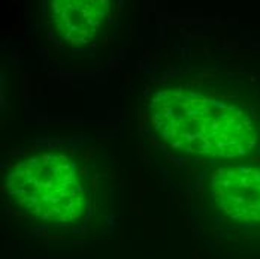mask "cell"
I'll use <instances>...</instances> for the list:
<instances>
[{
    "label": "cell",
    "instance_id": "cell-1",
    "mask_svg": "<svg viewBox=\"0 0 260 259\" xmlns=\"http://www.w3.org/2000/svg\"><path fill=\"white\" fill-rule=\"evenodd\" d=\"M148 114L168 147L204 160H236L253 153L259 142L257 122L247 106L191 85L156 90Z\"/></svg>",
    "mask_w": 260,
    "mask_h": 259
},
{
    "label": "cell",
    "instance_id": "cell-2",
    "mask_svg": "<svg viewBox=\"0 0 260 259\" xmlns=\"http://www.w3.org/2000/svg\"><path fill=\"white\" fill-rule=\"evenodd\" d=\"M6 193L28 216L61 226L78 225L88 208V190L77 160L61 152H41L15 163Z\"/></svg>",
    "mask_w": 260,
    "mask_h": 259
},
{
    "label": "cell",
    "instance_id": "cell-3",
    "mask_svg": "<svg viewBox=\"0 0 260 259\" xmlns=\"http://www.w3.org/2000/svg\"><path fill=\"white\" fill-rule=\"evenodd\" d=\"M214 204L231 219L260 226V166L221 165L211 174Z\"/></svg>",
    "mask_w": 260,
    "mask_h": 259
},
{
    "label": "cell",
    "instance_id": "cell-4",
    "mask_svg": "<svg viewBox=\"0 0 260 259\" xmlns=\"http://www.w3.org/2000/svg\"><path fill=\"white\" fill-rule=\"evenodd\" d=\"M106 0H54L48 21L54 35L69 45H87L99 39L108 27Z\"/></svg>",
    "mask_w": 260,
    "mask_h": 259
}]
</instances>
